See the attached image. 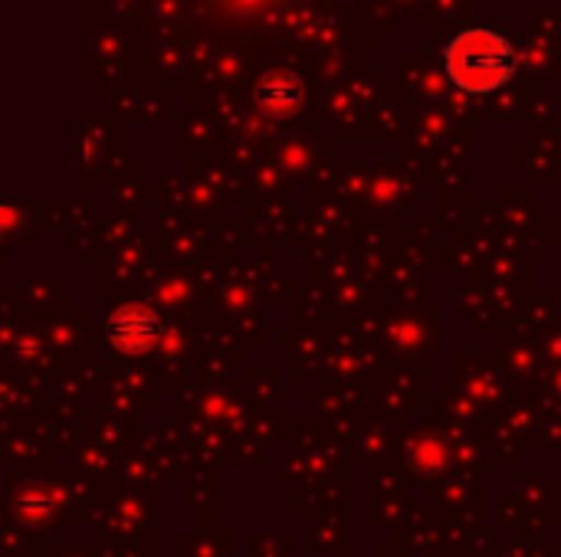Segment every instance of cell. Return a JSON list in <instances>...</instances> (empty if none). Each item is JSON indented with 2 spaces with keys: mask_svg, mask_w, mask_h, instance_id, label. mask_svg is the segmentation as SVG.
Instances as JSON below:
<instances>
[{
  "mask_svg": "<svg viewBox=\"0 0 561 557\" xmlns=\"http://www.w3.org/2000/svg\"><path fill=\"white\" fill-rule=\"evenodd\" d=\"M105 335L115 348H125V351H141L148 348L158 335H161V322L154 312L141 309V305H125L118 309L108 325H105Z\"/></svg>",
  "mask_w": 561,
  "mask_h": 557,
  "instance_id": "cell-2",
  "label": "cell"
},
{
  "mask_svg": "<svg viewBox=\"0 0 561 557\" xmlns=\"http://www.w3.org/2000/svg\"><path fill=\"white\" fill-rule=\"evenodd\" d=\"M516 69L510 39L490 26H467L450 36L444 49V72L454 89L463 95H493L500 92Z\"/></svg>",
  "mask_w": 561,
  "mask_h": 557,
  "instance_id": "cell-1",
  "label": "cell"
},
{
  "mask_svg": "<svg viewBox=\"0 0 561 557\" xmlns=\"http://www.w3.org/2000/svg\"><path fill=\"white\" fill-rule=\"evenodd\" d=\"M260 105L266 108V112H273V115H286V112H293L299 102H302V85H299V79L296 76H289V72H273V76H266L263 82H260Z\"/></svg>",
  "mask_w": 561,
  "mask_h": 557,
  "instance_id": "cell-3",
  "label": "cell"
}]
</instances>
